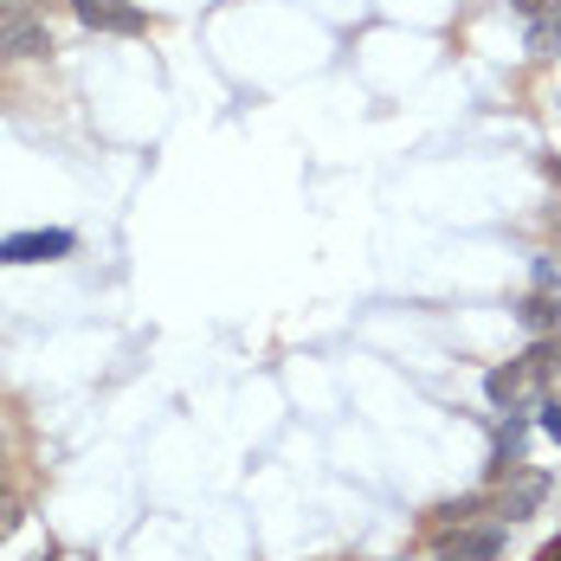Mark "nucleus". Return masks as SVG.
I'll list each match as a JSON object with an SVG mask.
<instances>
[{"mask_svg":"<svg viewBox=\"0 0 561 561\" xmlns=\"http://www.w3.org/2000/svg\"><path fill=\"white\" fill-rule=\"evenodd\" d=\"M523 451H529V413H504V420H497V439H491L484 478H491V484L516 478V471H523Z\"/></svg>","mask_w":561,"mask_h":561,"instance_id":"423d86ee","label":"nucleus"},{"mask_svg":"<svg viewBox=\"0 0 561 561\" xmlns=\"http://www.w3.org/2000/svg\"><path fill=\"white\" fill-rule=\"evenodd\" d=\"M516 323H523V336H561V297L556 290H529L523 304H516Z\"/></svg>","mask_w":561,"mask_h":561,"instance_id":"1a4fd4ad","label":"nucleus"},{"mask_svg":"<svg viewBox=\"0 0 561 561\" xmlns=\"http://www.w3.org/2000/svg\"><path fill=\"white\" fill-rule=\"evenodd\" d=\"M536 426L561 446V393H542V400H536Z\"/></svg>","mask_w":561,"mask_h":561,"instance_id":"9d476101","label":"nucleus"},{"mask_svg":"<svg viewBox=\"0 0 561 561\" xmlns=\"http://www.w3.org/2000/svg\"><path fill=\"white\" fill-rule=\"evenodd\" d=\"M484 393H491V407H497V413H529V400H542L549 381H542V368H536V362H529V348H523L510 368H491V375H484Z\"/></svg>","mask_w":561,"mask_h":561,"instance_id":"f03ea898","label":"nucleus"},{"mask_svg":"<svg viewBox=\"0 0 561 561\" xmlns=\"http://www.w3.org/2000/svg\"><path fill=\"white\" fill-rule=\"evenodd\" d=\"M478 516H491V491H471V497H451V504L426 510V536L451 542L458 529H478Z\"/></svg>","mask_w":561,"mask_h":561,"instance_id":"0eeeda50","label":"nucleus"},{"mask_svg":"<svg viewBox=\"0 0 561 561\" xmlns=\"http://www.w3.org/2000/svg\"><path fill=\"white\" fill-rule=\"evenodd\" d=\"M71 252H78V232H65V226H39V232L0 239V265H46V259H71Z\"/></svg>","mask_w":561,"mask_h":561,"instance_id":"20e7f679","label":"nucleus"},{"mask_svg":"<svg viewBox=\"0 0 561 561\" xmlns=\"http://www.w3.org/2000/svg\"><path fill=\"white\" fill-rule=\"evenodd\" d=\"M504 556V523H491V529H458L446 549H439V561H497Z\"/></svg>","mask_w":561,"mask_h":561,"instance_id":"6e6552de","label":"nucleus"},{"mask_svg":"<svg viewBox=\"0 0 561 561\" xmlns=\"http://www.w3.org/2000/svg\"><path fill=\"white\" fill-rule=\"evenodd\" d=\"M542 497H549V471H516V478H504V491L491 497V516L497 523H529L536 510H542Z\"/></svg>","mask_w":561,"mask_h":561,"instance_id":"39448f33","label":"nucleus"},{"mask_svg":"<svg viewBox=\"0 0 561 561\" xmlns=\"http://www.w3.org/2000/svg\"><path fill=\"white\" fill-rule=\"evenodd\" d=\"M0 58H53V26L26 0H0Z\"/></svg>","mask_w":561,"mask_h":561,"instance_id":"f257e3e1","label":"nucleus"},{"mask_svg":"<svg viewBox=\"0 0 561 561\" xmlns=\"http://www.w3.org/2000/svg\"><path fill=\"white\" fill-rule=\"evenodd\" d=\"M549 174H556V181H561V162H549Z\"/></svg>","mask_w":561,"mask_h":561,"instance_id":"f8f14e48","label":"nucleus"},{"mask_svg":"<svg viewBox=\"0 0 561 561\" xmlns=\"http://www.w3.org/2000/svg\"><path fill=\"white\" fill-rule=\"evenodd\" d=\"M71 13H78L84 33H111V39H136V33H149V13H142L136 0H71Z\"/></svg>","mask_w":561,"mask_h":561,"instance_id":"7ed1b4c3","label":"nucleus"},{"mask_svg":"<svg viewBox=\"0 0 561 561\" xmlns=\"http://www.w3.org/2000/svg\"><path fill=\"white\" fill-rule=\"evenodd\" d=\"M536 290H556L561 297V252H542L536 259Z\"/></svg>","mask_w":561,"mask_h":561,"instance_id":"9b49d317","label":"nucleus"}]
</instances>
